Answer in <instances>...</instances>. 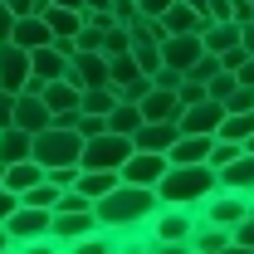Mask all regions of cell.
I'll list each match as a JSON object with an SVG mask.
<instances>
[{"label": "cell", "instance_id": "7", "mask_svg": "<svg viewBox=\"0 0 254 254\" xmlns=\"http://www.w3.org/2000/svg\"><path fill=\"white\" fill-rule=\"evenodd\" d=\"M254 205V195H245V190H225L215 186L200 205H195V220H210V225H225V230H235V225L245 220V210Z\"/></svg>", "mask_w": 254, "mask_h": 254}, {"label": "cell", "instance_id": "49", "mask_svg": "<svg viewBox=\"0 0 254 254\" xmlns=\"http://www.w3.org/2000/svg\"><path fill=\"white\" fill-rule=\"evenodd\" d=\"M235 78H240V83H250V88H254V54H250L245 64H240V68H235Z\"/></svg>", "mask_w": 254, "mask_h": 254}, {"label": "cell", "instance_id": "28", "mask_svg": "<svg viewBox=\"0 0 254 254\" xmlns=\"http://www.w3.org/2000/svg\"><path fill=\"white\" fill-rule=\"evenodd\" d=\"M113 103H118V88H113V83H98V88H83V93H78V108H83V113H103V118H108Z\"/></svg>", "mask_w": 254, "mask_h": 254}, {"label": "cell", "instance_id": "8", "mask_svg": "<svg viewBox=\"0 0 254 254\" xmlns=\"http://www.w3.org/2000/svg\"><path fill=\"white\" fill-rule=\"evenodd\" d=\"M93 230H98V215H93V205H54L49 235L59 240V250H68L73 240H83V235H93Z\"/></svg>", "mask_w": 254, "mask_h": 254}, {"label": "cell", "instance_id": "33", "mask_svg": "<svg viewBox=\"0 0 254 254\" xmlns=\"http://www.w3.org/2000/svg\"><path fill=\"white\" fill-rule=\"evenodd\" d=\"M220 68H225V64H220V54H210V49H200V59L190 64L186 73H190V78H200V83H210V78H215Z\"/></svg>", "mask_w": 254, "mask_h": 254}, {"label": "cell", "instance_id": "51", "mask_svg": "<svg viewBox=\"0 0 254 254\" xmlns=\"http://www.w3.org/2000/svg\"><path fill=\"white\" fill-rule=\"evenodd\" d=\"M240 44H245V49L254 54V20H250V25H240Z\"/></svg>", "mask_w": 254, "mask_h": 254}, {"label": "cell", "instance_id": "20", "mask_svg": "<svg viewBox=\"0 0 254 254\" xmlns=\"http://www.w3.org/2000/svg\"><path fill=\"white\" fill-rule=\"evenodd\" d=\"M205 20H210V15H200V10H190L186 0H171V5H166V15H161V25H166V34H181V30H205Z\"/></svg>", "mask_w": 254, "mask_h": 254}, {"label": "cell", "instance_id": "18", "mask_svg": "<svg viewBox=\"0 0 254 254\" xmlns=\"http://www.w3.org/2000/svg\"><path fill=\"white\" fill-rule=\"evenodd\" d=\"M215 147L210 132H176V142L166 147V161H205Z\"/></svg>", "mask_w": 254, "mask_h": 254}, {"label": "cell", "instance_id": "5", "mask_svg": "<svg viewBox=\"0 0 254 254\" xmlns=\"http://www.w3.org/2000/svg\"><path fill=\"white\" fill-rule=\"evenodd\" d=\"M78 152H83V137H78V127H44V132H34L30 142V157L49 171V166H68V161H78Z\"/></svg>", "mask_w": 254, "mask_h": 254}, {"label": "cell", "instance_id": "26", "mask_svg": "<svg viewBox=\"0 0 254 254\" xmlns=\"http://www.w3.org/2000/svg\"><path fill=\"white\" fill-rule=\"evenodd\" d=\"M34 181H44V166H39L34 157H25V161H10V166H5V186L15 190V195H20V190H30Z\"/></svg>", "mask_w": 254, "mask_h": 254}, {"label": "cell", "instance_id": "14", "mask_svg": "<svg viewBox=\"0 0 254 254\" xmlns=\"http://www.w3.org/2000/svg\"><path fill=\"white\" fill-rule=\"evenodd\" d=\"M49 123H54L49 103L34 93V88H20V93H15V127H25V132H44Z\"/></svg>", "mask_w": 254, "mask_h": 254}, {"label": "cell", "instance_id": "10", "mask_svg": "<svg viewBox=\"0 0 254 254\" xmlns=\"http://www.w3.org/2000/svg\"><path fill=\"white\" fill-rule=\"evenodd\" d=\"M25 83H30V49L15 39H0V88L20 93Z\"/></svg>", "mask_w": 254, "mask_h": 254}, {"label": "cell", "instance_id": "11", "mask_svg": "<svg viewBox=\"0 0 254 254\" xmlns=\"http://www.w3.org/2000/svg\"><path fill=\"white\" fill-rule=\"evenodd\" d=\"M161 171H166V152H147V147H132V157L118 166V176L137 181V186H157Z\"/></svg>", "mask_w": 254, "mask_h": 254}, {"label": "cell", "instance_id": "22", "mask_svg": "<svg viewBox=\"0 0 254 254\" xmlns=\"http://www.w3.org/2000/svg\"><path fill=\"white\" fill-rule=\"evenodd\" d=\"M78 93H83V88H78L73 78H49V83L39 88V98L49 103V113H68V108H78Z\"/></svg>", "mask_w": 254, "mask_h": 254}, {"label": "cell", "instance_id": "44", "mask_svg": "<svg viewBox=\"0 0 254 254\" xmlns=\"http://www.w3.org/2000/svg\"><path fill=\"white\" fill-rule=\"evenodd\" d=\"M166 5H171V0H137V15H147V20H161V15H166Z\"/></svg>", "mask_w": 254, "mask_h": 254}, {"label": "cell", "instance_id": "4", "mask_svg": "<svg viewBox=\"0 0 254 254\" xmlns=\"http://www.w3.org/2000/svg\"><path fill=\"white\" fill-rule=\"evenodd\" d=\"M190 230H195V210H190V205H166V200H161L157 215L147 220V240H152V250H186Z\"/></svg>", "mask_w": 254, "mask_h": 254}, {"label": "cell", "instance_id": "2", "mask_svg": "<svg viewBox=\"0 0 254 254\" xmlns=\"http://www.w3.org/2000/svg\"><path fill=\"white\" fill-rule=\"evenodd\" d=\"M220 186L215 181V166L210 161H166V171H161L157 181V200H166V205H200L210 190Z\"/></svg>", "mask_w": 254, "mask_h": 254}, {"label": "cell", "instance_id": "35", "mask_svg": "<svg viewBox=\"0 0 254 254\" xmlns=\"http://www.w3.org/2000/svg\"><path fill=\"white\" fill-rule=\"evenodd\" d=\"M240 152H245V142H225V137H215V147H210V157H205V161H210V166L220 171L225 161H235Z\"/></svg>", "mask_w": 254, "mask_h": 254}, {"label": "cell", "instance_id": "24", "mask_svg": "<svg viewBox=\"0 0 254 254\" xmlns=\"http://www.w3.org/2000/svg\"><path fill=\"white\" fill-rule=\"evenodd\" d=\"M30 142H34V132H25V127H0V161L10 166V161H25L30 157Z\"/></svg>", "mask_w": 254, "mask_h": 254}, {"label": "cell", "instance_id": "39", "mask_svg": "<svg viewBox=\"0 0 254 254\" xmlns=\"http://www.w3.org/2000/svg\"><path fill=\"white\" fill-rule=\"evenodd\" d=\"M44 176H49V181H54V186H59V190H68V186H73V181H78V161H68V166H49Z\"/></svg>", "mask_w": 254, "mask_h": 254}, {"label": "cell", "instance_id": "46", "mask_svg": "<svg viewBox=\"0 0 254 254\" xmlns=\"http://www.w3.org/2000/svg\"><path fill=\"white\" fill-rule=\"evenodd\" d=\"M113 15H118L123 25H132V20H137V0H113Z\"/></svg>", "mask_w": 254, "mask_h": 254}, {"label": "cell", "instance_id": "27", "mask_svg": "<svg viewBox=\"0 0 254 254\" xmlns=\"http://www.w3.org/2000/svg\"><path fill=\"white\" fill-rule=\"evenodd\" d=\"M250 132H254V108H245V113H230V108H225L215 137H225V142H245Z\"/></svg>", "mask_w": 254, "mask_h": 254}, {"label": "cell", "instance_id": "29", "mask_svg": "<svg viewBox=\"0 0 254 254\" xmlns=\"http://www.w3.org/2000/svg\"><path fill=\"white\" fill-rule=\"evenodd\" d=\"M108 127L132 137V132L142 127V108H137V103H127V98H118V103H113V113H108Z\"/></svg>", "mask_w": 254, "mask_h": 254}, {"label": "cell", "instance_id": "9", "mask_svg": "<svg viewBox=\"0 0 254 254\" xmlns=\"http://www.w3.org/2000/svg\"><path fill=\"white\" fill-rule=\"evenodd\" d=\"M64 68H68V54H64L59 44H54V39L39 44V49H30V83H25V88L39 93L49 78H64Z\"/></svg>", "mask_w": 254, "mask_h": 254}, {"label": "cell", "instance_id": "47", "mask_svg": "<svg viewBox=\"0 0 254 254\" xmlns=\"http://www.w3.org/2000/svg\"><path fill=\"white\" fill-rule=\"evenodd\" d=\"M10 30H15V10L0 0V39H10Z\"/></svg>", "mask_w": 254, "mask_h": 254}, {"label": "cell", "instance_id": "41", "mask_svg": "<svg viewBox=\"0 0 254 254\" xmlns=\"http://www.w3.org/2000/svg\"><path fill=\"white\" fill-rule=\"evenodd\" d=\"M73 44H78V49H103V30H93V25H83V30L73 34Z\"/></svg>", "mask_w": 254, "mask_h": 254}, {"label": "cell", "instance_id": "32", "mask_svg": "<svg viewBox=\"0 0 254 254\" xmlns=\"http://www.w3.org/2000/svg\"><path fill=\"white\" fill-rule=\"evenodd\" d=\"M132 54H137V68L142 73H157L161 68V44L157 39H132Z\"/></svg>", "mask_w": 254, "mask_h": 254}, {"label": "cell", "instance_id": "30", "mask_svg": "<svg viewBox=\"0 0 254 254\" xmlns=\"http://www.w3.org/2000/svg\"><path fill=\"white\" fill-rule=\"evenodd\" d=\"M142 68H137V54L132 49H123V54H108V78H113V88L118 83H127V78H137Z\"/></svg>", "mask_w": 254, "mask_h": 254}, {"label": "cell", "instance_id": "56", "mask_svg": "<svg viewBox=\"0 0 254 254\" xmlns=\"http://www.w3.org/2000/svg\"><path fill=\"white\" fill-rule=\"evenodd\" d=\"M0 181H5V161H0Z\"/></svg>", "mask_w": 254, "mask_h": 254}, {"label": "cell", "instance_id": "21", "mask_svg": "<svg viewBox=\"0 0 254 254\" xmlns=\"http://www.w3.org/2000/svg\"><path fill=\"white\" fill-rule=\"evenodd\" d=\"M176 132H181L176 123H142L137 132H132V147H147V152H166V147L176 142Z\"/></svg>", "mask_w": 254, "mask_h": 254}, {"label": "cell", "instance_id": "54", "mask_svg": "<svg viewBox=\"0 0 254 254\" xmlns=\"http://www.w3.org/2000/svg\"><path fill=\"white\" fill-rule=\"evenodd\" d=\"M10 250V235H5V225H0V254Z\"/></svg>", "mask_w": 254, "mask_h": 254}, {"label": "cell", "instance_id": "37", "mask_svg": "<svg viewBox=\"0 0 254 254\" xmlns=\"http://www.w3.org/2000/svg\"><path fill=\"white\" fill-rule=\"evenodd\" d=\"M235 83H240V78H235V73H230V68H220V73H215V78H210V83H205V93H210V98H220V103H225V98L235 93Z\"/></svg>", "mask_w": 254, "mask_h": 254}, {"label": "cell", "instance_id": "31", "mask_svg": "<svg viewBox=\"0 0 254 254\" xmlns=\"http://www.w3.org/2000/svg\"><path fill=\"white\" fill-rule=\"evenodd\" d=\"M20 200H25V205H44V210H54V205H59V186L44 176V181H34L30 190H20Z\"/></svg>", "mask_w": 254, "mask_h": 254}, {"label": "cell", "instance_id": "38", "mask_svg": "<svg viewBox=\"0 0 254 254\" xmlns=\"http://www.w3.org/2000/svg\"><path fill=\"white\" fill-rule=\"evenodd\" d=\"M230 235H235V250H254V205L245 210V220L235 225Z\"/></svg>", "mask_w": 254, "mask_h": 254}, {"label": "cell", "instance_id": "17", "mask_svg": "<svg viewBox=\"0 0 254 254\" xmlns=\"http://www.w3.org/2000/svg\"><path fill=\"white\" fill-rule=\"evenodd\" d=\"M215 181H220L225 190H245V195H254V152H240L235 161H225L220 171H215Z\"/></svg>", "mask_w": 254, "mask_h": 254}, {"label": "cell", "instance_id": "42", "mask_svg": "<svg viewBox=\"0 0 254 254\" xmlns=\"http://www.w3.org/2000/svg\"><path fill=\"white\" fill-rule=\"evenodd\" d=\"M5 5H10L15 15H44V5H49V0H5Z\"/></svg>", "mask_w": 254, "mask_h": 254}, {"label": "cell", "instance_id": "36", "mask_svg": "<svg viewBox=\"0 0 254 254\" xmlns=\"http://www.w3.org/2000/svg\"><path fill=\"white\" fill-rule=\"evenodd\" d=\"M147 88H152V73H137V78L118 83V98H127V103H142V98H147Z\"/></svg>", "mask_w": 254, "mask_h": 254}, {"label": "cell", "instance_id": "6", "mask_svg": "<svg viewBox=\"0 0 254 254\" xmlns=\"http://www.w3.org/2000/svg\"><path fill=\"white\" fill-rule=\"evenodd\" d=\"M127 157H132V137H127V132H113V127H103L98 137H83L78 166H103V171H118Z\"/></svg>", "mask_w": 254, "mask_h": 254}, {"label": "cell", "instance_id": "3", "mask_svg": "<svg viewBox=\"0 0 254 254\" xmlns=\"http://www.w3.org/2000/svg\"><path fill=\"white\" fill-rule=\"evenodd\" d=\"M49 220H54V210H44V205H15L10 210V220H5V235H10V250H25V254H39V250H59V240L49 235Z\"/></svg>", "mask_w": 254, "mask_h": 254}, {"label": "cell", "instance_id": "34", "mask_svg": "<svg viewBox=\"0 0 254 254\" xmlns=\"http://www.w3.org/2000/svg\"><path fill=\"white\" fill-rule=\"evenodd\" d=\"M123 49H132V30L127 25H108L103 30V54H123Z\"/></svg>", "mask_w": 254, "mask_h": 254}, {"label": "cell", "instance_id": "16", "mask_svg": "<svg viewBox=\"0 0 254 254\" xmlns=\"http://www.w3.org/2000/svg\"><path fill=\"white\" fill-rule=\"evenodd\" d=\"M190 254H225L235 250V235L225 230V225H210V220H195V230H190Z\"/></svg>", "mask_w": 254, "mask_h": 254}, {"label": "cell", "instance_id": "23", "mask_svg": "<svg viewBox=\"0 0 254 254\" xmlns=\"http://www.w3.org/2000/svg\"><path fill=\"white\" fill-rule=\"evenodd\" d=\"M200 44H205L210 54H225L230 44H240V25H235V20H205V30H200Z\"/></svg>", "mask_w": 254, "mask_h": 254}, {"label": "cell", "instance_id": "48", "mask_svg": "<svg viewBox=\"0 0 254 254\" xmlns=\"http://www.w3.org/2000/svg\"><path fill=\"white\" fill-rule=\"evenodd\" d=\"M205 15L210 20H230V0H205Z\"/></svg>", "mask_w": 254, "mask_h": 254}, {"label": "cell", "instance_id": "53", "mask_svg": "<svg viewBox=\"0 0 254 254\" xmlns=\"http://www.w3.org/2000/svg\"><path fill=\"white\" fill-rule=\"evenodd\" d=\"M88 10H113V0H83Z\"/></svg>", "mask_w": 254, "mask_h": 254}, {"label": "cell", "instance_id": "19", "mask_svg": "<svg viewBox=\"0 0 254 254\" xmlns=\"http://www.w3.org/2000/svg\"><path fill=\"white\" fill-rule=\"evenodd\" d=\"M15 44H25V49H39V44H49L54 30H49V20L44 15H15V30H10Z\"/></svg>", "mask_w": 254, "mask_h": 254}, {"label": "cell", "instance_id": "50", "mask_svg": "<svg viewBox=\"0 0 254 254\" xmlns=\"http://www.w3.org/2000/svg\"><path fill=\"white\" fill-rule=\"evenodd\" d=\"M54 127H78V108H68V113H54Z\"/></svg>", "mask_w": 254, "mask_h": 254}, {"label": "cell", "instance_id": "1", "mask_svg": "<svg viewBox=\"0 0 254 254\" xmlns=\"http://www.w3.org/2000/svg\"><path fill=\"white\" fill-rule=\"evenodd\" d=\"M157 186H137V181H118L113 190H103L93 200V215L103 235H137L147 230V220L157 215Z\"/></svg>", "mask_w": 254, "mask_h": 254}, {"label": "cell", "instance_id": "15", "mask_svg": "<svg viewBox=\"0 0 254 254\" xmlns=\"http://www.w3.org/2000/svg\"><path fill=\"white\" fill-rule=\"evenodd\" d=\"M142 108V123H176L181 118V98H176V88H147V98L137 103Z\"/></svg>", "mask_w": 254, "mask_h": 254}, {"label": "cell", "instance_id": "40", "mask_svg": "<svg viewBox=\"0 0 254 254\" xmlns=\"http://www.w3.org/2000/svg\"><path fill=\"white\" fill-rule=\"evenodd\" d=\"M225 108H230V113H245V108H254V88H250V83H235V93L225 98Z\"/></svg>", "mask_w": 254, "mask_h": 254}, {"label": "cell", "instance_id": "55", "mask_svg": "<svg viewBox=\"0 0 254 254\" xmlns=\"http://www.w3.org/2000/svg\"><path fill=\"white\" fill-rule=\"evenodd\" d=\"M245 152H254V132H250V137H245Z\"/></svg>", "mask_w": 254, "mask_h": 254}, {"label": "cell", "instance_id": "12", "mask_svg": "<svg viewBox=\"0 0 254 254\" xmlns=\"http://www.w3.org/2000/svg\"><path fill=\"white\" fill-rule=\"evenodd\" d=\"M220 118H225V103H220V98H210V93H205L200 103H186V108H181L176 127H181V132H210V137H215Z\"/></svg>", "mask_w": 254, "mask_h": 254}, {"label": "cell", "instance_id": "13", "mask_svg": "<svg viewBox=\"0 0 254 254\" xmlns=\"http://www.w3.org/2000/svg\"><path fill=\"white\" fill-rule=\"evenodd\" d=\"M200 49H205V44H200V34H195V30L166 34V39H161V64H171V68H181V73H186L190 64L200 59Z\"/></svg>", "mask_w": 254, "mask_h": 254}, {"label": "cell", "instance_id": "43", "mask_svg": "<svg viewBox=\"0 0 254 254\" xmlns=\"http://www.w3.org/2000/svg\"><path fill=\"white\" fill-rule=\"evenodd\" d=\"M15 205H20V195H15V190H10L5 181H0V225L10 220V210H15Z\"/></svg>", "mask_w": 254, "mask_h": 254}, {"label": "cell", "instance_id": "52", "mask_svg": "<svg viewBox=\"0 0 254 254\" xmlns=\"http://www.w3.org/2000/svg\"><path fill=\"white\" fill-rule=\"evenodd\" d=\"M49 5H68V10H88L83 0H49Z\"/></svg>", "mask_w": 254, "mask_h": 254}, {"label": "cell", "instance_id": "45", "mask_svg": "<svg viewBox=\"0 0 254 254\" xmlns=\"http://www.w3.org/2000/svg\"><path fill=\"white\" fill-rule=\"evenodd\" d=\"M10 123H15V93L0 88V127H10Z\"/></svg>", "mask_w": 254, "mask_h": 254}, {"label": "cell", "instance_id": "25", "mask_svg": "<svg viewBox=\"0 0 254 254\" xmlns=\"http://www.w3.org/2000/svg\"><path fill=\"white\" fill-rule=\"evenodd\" d=\"M118 181H123L118 171H103V166H78V181H73V186L83 190L88 200H98L103 190H113V186H118Z\"/></svg>", "mask_w": 254, "mask_h": 254}]
</instances>
